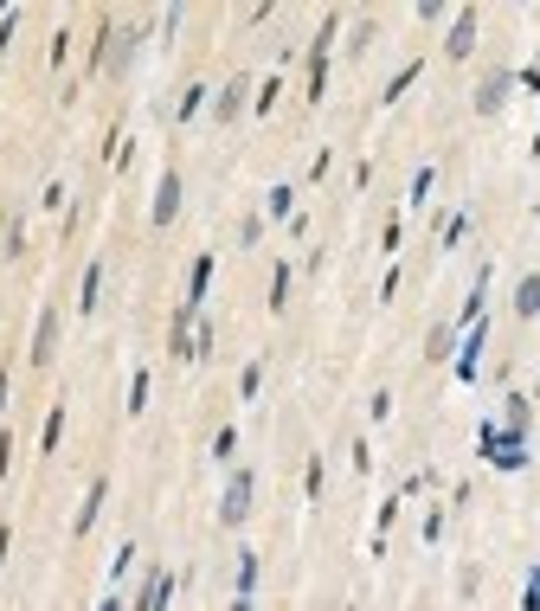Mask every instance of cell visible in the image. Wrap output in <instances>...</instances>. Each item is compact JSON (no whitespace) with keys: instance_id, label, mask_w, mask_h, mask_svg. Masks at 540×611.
<instances>
[{"instance_id":"6da1fadb","label":"cell","mask_w":540,"mask_h":611,"mask_svg":"<svg viewBox=\"0 0 540 611\" xmlns=\"http://www.w3.org/2000/svg\"><path fill=\"white\" fill-rule=\"evenodd\" d=\"M476 451H482V463H496V470H508V477H515V470H528L534 457H528V438L521 431H508V425H482L476 431Z\"/></svg>"},{"instance_id":"7a4b0ae2","label":"cell","mask_w":540,"mask_h":611,"mask_svg":"<svg viewBox=\"0 0 540 611\" xmlns=\"http://www.w3.org/2000/svg\"><path fill=\"white\" fill-rule=\"evenodd\" d=\"M251 495H258V477H251V470H232V477H226V495H219V521H226V527H245Z\"/></svg>"},{"instance_id":"3957f363","label":"cell","mask_w":540,"mask_h":611,"mask_svg":"<svg viewBox=\"0 0 540 611\" xmlns=\"http://www.w3.org/2000/svg\"><path fill=\"white\" fill-rule=\"evenodd\" d=\"M482 348H489V316H482L476 328H464V342H457V354H450L457 380H476L482 374Z\"/></svg>"},{"instance_id":"277c9868","label":"cell","mask_w":540,"mask_h":611,"mask_svg":"<svg viewBox=\"0 0 540 611\" xmlns=\"http://www.w3.org/2000/svg\"><path fill=\"white\" fill-rule=\"evenodd\" d=\"M180 168H161V181H155V206H148V219H155V226H174V219H180Z\"/></svg>"},{"instance_id":"5b68a950","label":"cell","mask_w":540,"mask_h":611,"mask_svg":"<svg viewBox=\"0 0 540 611\" xmlns=\"http://www.w3.org/2000/svg\"><path fill=\"white\" fill-rule=\"evenodd\" d=\"M476 26H482V7H457L450 13V39H444L450 59H470V52H476Z\"/></svg>"},{"instance_id":"8992f818","label":"cell","mask_w":540,"mask_h":611,"mask_svg":"<svg viewBox=\"0 0 540 611\" xmlns=\"http://www.w3.org/2000/svg\"><path fill=\"white\" fill-rule=\"evenodd\" d=\"M103 502H110V477H103V470H97V477H91V489H84V509H77V515H71V535H77V541H84V535H91V527H97V515H103Z\"/></svg>"},{"instance_id":"52a82bcc","label":"cell","mask_w":540,"mask_h":611,"mask_svg":"<svg viewBox=\"0 0 540 611\" xmlns=\"http://www.w3.org/2000/svg\"><path fill=\"white\" fill-rule=\"evenodd\" d=\"M508 91H515V71H489L476 84V117H496V109L508 103Z\"/></svg>"},{"instance_id":"ba28073f","label":"cell","mask_w":540,"mask_h":611,"mask_svg":"<svg viewBox=\"0 0 540 611\" xmlns=\"http://www.w3.org/2000/svg\"><path fill=\"white\" fill-rule=\"evenodd\" d=\"M168 599H174V573L155 567V573L142 579V592H135V611H168Z\"/></svg>"},{"instance_id":"9c48e42d","label":"cell","mask_w":540,"mask_h":611,"mask_svg":"<svg viewBox=\"0 0 540 611\" xmlns=\"http://www.w3.org/2000/svg\"><path fill=\"white\" fill-rule=\"evenodd\" d=\"M59 354V310H39V322H33V367H45V360Z\"/></svg>"},{"instance_id":"30bf717a","label":"cell","mask_w":540,"mask_h":611,"mask_svg":"<svg viewBox=\"0 0 540 611\" xmlns=\"http://www.w3.org/2000/svg\"><path fill=\"white\" fill-rule=\"evenodd\" d=\"M482 316H489V264L476 270V284H470V296H464V310H457V322H464V328H476Z\"/></svg>"},{"instance_id":"8fae6325","label":"cell","mask_w":540,"mask_h":611,"mask_svg":"<svg viewBox=\"0 0 540 611\" xmlns=\"http://www.w3.org/2000/svg\"><path fill=\"white\" fill-rule=\"evenodd\" d=\"M206 284H212V252H200L194 270H187V296H180V302H187L194 316H200V302H206Z\"/></svg>"},{"instance_id":"7c38bea8","label":"cell","mask_w":540,"mask_h":611,"mask_svg":"<svg viewBox=\"0 0 540 611\" xmlns=\"http://www.w3.org/2000/svg\"><path fill=\"white\" fill-rule=\"evenodd\" d=\"M245 97H251V84H245V77H232V84L219 91V103H212V117H219V123H238V117H245Z\"/></svg>"},{"instance_id":"4fadbf2b","label":"cell","mask_w":540,"mask_h":611,"mask_svg":"<svg viewBox=\"0 0 540 611\" xmlns=\"http://www.w3.org/2000/svg\"><path fill=\"white\" fill-rule=\"evenodd\" d=\"M450 354H457V322H438V328L425 335V360H438V367H444Z\"/></svg>"},{"instance_id":"5bb4252c","label":"cell","mask_w":540,"mask_h":611,"mask_svg":"<svg viewBox=\"0 0 540 611\" xmlns=\"http://www.w3.org/2000/svg\"><path fill=\"white\" fill-rule=\"evenodd\" d=\"M515 316H521V322L540 316V270H528L521 284H515Z\"/></svg>"},{"instance_id":"9a60e30c","label":"cell","mask_w":540,"mask_h":611,"mask_svg":"<svg viewBox=\"0 0 540 611\" xmlns=\"http://www.w3.org/2000/svg\"><path fill=\"white\" fill-rule=\"evenodd\" d=\"M264 219H296V187L290 181H277L264 193Z\"/></svg>"},{"instance_id":"2e32d148","label":"cell","mask_w":540,"mask_h":611,"mask_svg":"<svg viewBox=\"0 0 540 611\" xmlns=\"http://www.w3.org/2000/svg\"><path fill=\"white\" fill-rule=\"evenodd\" d=\"M97 296H103V264H84V284H77V310L97 316Z\"/></svg>"},{"instance_id":"e0dca14e","label":"cell","mask_w":540,"mask_h":611,"mask_svg":"<svg viewBox=\"0 0 540 611\" xmlns=\"http://www.w3.org/2000/svg\"><path fill=\"white\" fill-rule=\"evenodd\" d=\"M65 419H71V412H65V399H59V406L45 412V431H39V451H45V457L59 451V438H65Z\"/></svg>"},{"instance_id":"ac0fdd59","label":"cell","mask_w":540,"mask_h":611,"mask_svg":"<svg viewBox=\"0 0 540 611\" xmlns=\"http://www.w3.org/2000/svg\"><path fill=\"white\" fill-rule=\"evenodd\" d=\"M264 310H270V316H283V310H290V264L270 270V302H264Z\"/></svg>"},{"instance_id":"d6986e66","label":"cell","mask_w":540,"mask_h":611,"mask_svg":"<svg viewBox=\"0 0 540 611\" xmlns=\"http://www.w3.org/2000/svg\"><path fill=\"white\" fill-rule=\"evenodd\" d=\"M464 232H470V213H450V219H438V245L450 252V245H464Z\"/></svg>"},{"instance_id":"ffe728a7","label":"cell","mask_w":540,"mask_h":611,"mask_svg":"<svg viewBox=\"0 0 540 611\" xmlns=\"http://www.w3.org/2000/svg\"><path fill=\"white\" fill-rule=\"evenodd\" d=\"M200 109H206V84H187V91H180V103H174V117H180V123H194Z\"/></svg>"},{"instance_id":"44dd1931","label":"cell","mask_w":540,"mask_h":611,"mask_svg":"<svg viewBox=\"0 0 540 611\" xmlns=\"http://www.w3.org/2000/svg\"><path fill=\"white\" fill-rule=\"evenodd\" d=\"M502 406H508V431H521V438H528V425H534V406H528L521 393H508Z\"/></svg>"},{"instance_id":"7402d4cb","label":"cell","mask_w":540,"mask_h":611,"mask_svg":"<svg viewBox=\"0 0 540 611\" xmlns=\"http://www.w3.org/2000/svg\"><path fill=\"white\" fill-rule=\"evenodd\" d=\"M258 592V553H238V599Z\"/></svg>"},{"instance_id":"603a6c76","label":"cell","mask_w":540,"mask_h":611,"mask_svg":"<svg viewBox=\"0 0 540 611\" xmlns=\"http://www.w3.org/2000/svg\"><path fill=\"white\" fill-rule=\"evenodd\" d=\"M277 97H283V77H264V91L251 97V109H258V117H270V109H277Z\"/></svg>"},{"instance_id":"cb8c5ba5","label":"cell","mask_w":540,"mask_h":611,"mask_svg":"<svg viewBox=\"0 0 540 611\" xmlns=\"http://www.w3.org/2000/svg\"><path fill=\"white\" fill-rule=\"evenodd\" d=\"M322 483H329V463H322V457H309V470H303V489H309V502H322Z\"/></svg>"},{"instance_id":"d4e9b609","label":"cell","mask_w":540,"mask_h":611,"mask_svg":"<svg viewBox=\"0 0 540 611\" xmlns=\"http://www.w3.org/2000/svg\"><path fill=\"white\" fill-rule=\"evenodd\" d=\"M418 71H425V65H418V59H412V65H405V71H399V77H393V84H386V103H399V97H405V91H412V84H418Z\"/></svg>"},{"instance_id":"484cf974","label":"cell","mask_w":540,"mask_h":611,"mask_svg":"<svg viewBox=\"0 0 540 611\" xmlns=\"http://www.w3.org/2000/svg\"><path fill=\"white\" fill-rule=\"evenodd\" d=\"M129 412H148V367H135L129 380Z\"/></svg>"},{"instance_id":"4316f807","label":"cell","mask_w":540,"mask_h":611,"mask_svg":"<svg viewBox=\"0 0 540 611\" xmlns=\"http://www.w3.org/2000/svg\"><path fill=\"white\" fill-rule=\"evenodd\" d=\"M373 33H380V26L361 20V26H354V45H347V52H354V59H367V52H373Z\"/></svg>"},{"instance_id":"83f0119b","label":"cell","mask_w":540,"mask_h":611,"mask_svg":"<svg viewBox=\"0 0 540 611\" xmlns=\"http://www.w3.org/2000/svg\"><path fill=\"white\" fill-rule=\"evenodd\" d=\"M206 354H212V322L200 316V322H194V360H206Z\"/></svg>"},{"instance_id":"f1b7e54d","label":"cell","mask_w":540,"mask_h":611,"mask_svg":"<svg viewBox=\"0 0 540 611\" xmlns=\"http://www.w3.org/2000/svg\"><path fill=\"white\" fill-rule=\"evenodd\" d=\"M367 412H373V425H386V419H393V393H386V386L367 399Z\"/></svg>"},{"instance_id":"f546056e","label":"cell","mask_w":540,"mask_h":611,"mask_svg":"<svg viewBox=\"0 0 540 611\" xmlns=\"http://www.w3.org/2000/svg\"><path fill=\"white\" fill-rule=\"evenodd\" d=\"M258 386H264V360H251V367H245V374H238V393H245V399L258 393Z\"/></svg>"},{"instance_id":"4dcf8cb0","label":"cell","mask_w":540,"mask_h":611,"mask_svg":"<svg viewBox=\"0 0 540 611\" xmlns=\"http://www.w3.org/2000/svg\"><path fill=\"white\" fill-rule=\"evenodd\" d=\"M232 451H238V431H232V425H226V431H219V438H212V457H219V463H232Z\"/></svg>"},{"instance_id":"1f68e13d","label":"cell","mask_w":540,"mask_h":611,"mask_svg":"<svg viewBox=\"0 0 540 611\" xmlns=\"http://www.w3.org/2000/svg\"><path fill=\"white\" fill-rule=\"evenodd\" d=\"M431 181H438V168H418V174H412V206H425V193H431Z\"/></svg>"},{"instance_id":"d6a6232c","label":"cell","mask_w":540,"mask_h":611,"mask_svg":"<svg viewBox=\"0 0 540 611\" xmlns=\"http://www.w3.org/2000/svg\"><path fill=\"white\" fill-rule=\"evenodd\" d=\"M258 238H264V213H251L245 226H238V245H258Z\"/></svg>"},{"instance_id":"836d02e7","label":"cell","mask_w":540,"mask_h":611,"mask_svg":"<svg viewBox=\"0 0 540 611\" xmlns=\"http://www.w3.org/2000/svg\"><path fill=\"white\" fill-rule=\"evenodd\" d=\"M26 252V238H20V226H7V238H0V258H20Z\"/></svg>"},{"instance_id":"e575fe53","label":"cell","mask_w":540,"mask_h":611,"mask_svg":"<svg viewBox=\"0 0 540 611\" xmlns=\"http://www.w3.org/2000/svg\"><path fill=\"white\" fill-rule=\"evenodd\" d=\"M399 502H405V495H386V502H380V535H386V527L399 521Z\"/></svg>"},{"instance_id":"d590c367","label":"cell","mask_w":540,"mask_h":611,"mask_svg":"<svg viewBox=\"0 0 540 611\" xmlns=\"http://www.w3.org/2000/svg\"><path fill=\"white\" fill-rule=\"evenodd\" d=\"M515 84H521V91H540V65H528V71H515Z\"/></svg>"},{"instance_id":"8d00e7d4","label":"cell","mask_w":540,"mask_h":611,"mask_svg":"<svg viewBox=\"0 0 540 611\" xmlns=\"http://www.w3.org/2000/svg\"><path fill=\"white\" fill-rule=\"evenodd\" d=\"M7 547H13V527L0 521V573H7Z\"/></svg>"},{"instance_id":"74e56055","label":"cell","mask_w":540,"mask_h":611,"mask_svg":"<svg viewBox=\"0 0 540 611\" xmlns=\"http://www.w3.org/2000/svg\"><path fill=\"white\" fill-rule=\"evenodd\" d=\"M7 463H13V438L0 431V477H7Z\"/></svg>"},{"instance_id":"f35d334b","label":"cell","mask_w":540,"mask_h":611,"mask_svg":"<svg viewBox=\"0 0 540 611\" xmlns=\"http://www.w3.org/2000/svg\"><path fill=\"white\" fill-rule=\"evenodd\" d=\"M521 611H540V592H534V586L521 592Z\"/></svg>"},{"instance_id":"ab89813d","label":"cell","mask_w":540,"mask_h":611,"mask_svg":"<svg viewBox=\"0 0 540 611\" xmlns=\"http://www.w3.org/2000/svg\"><path fill=\"white\" fill-rule=\"evenodd\" d=\"M0 419H7V367H0Z\"/></svg>"},{"instance_id":"60d3db41","label":"cell","mask_w":540,"mask_h":611,"mask_svg":"<svg viewBox=\"0 0 540 611\" xmlns=\"http://www.w3.org/2000/svg\"><path fill=\"white\" fill-rule=\"evenodd\" d=\"M97 611H129V605H123V599H103V605H97Z\"/></svg>"},{"instance_id":"b9f144b4","label":"cell","mask_w":540,"mask_h":611,"mask_svg":"<svg viewBox=\"0 0 540 611\" xmlns=\"http://www.w3.org/2000/svg\"><path fill=\"white\" fill-rule=\"evenodd\" d=\"M528 586H534V592H540V567H534V573H528Z\"/></svg>"},{"instance_id":"7bdbcfd3","label":"cell","mask_w":540,"mask_h":611,"mask_svg":"<svg viewBox=\"0 0 540 611\" xmlns=\"http://www.w3.org/2000/svg\"><path fill=\"white\" fill-rule=\"evenodd\" d=\"M232 611H251V599H232Z\"/></svg>"}]
</instances>
